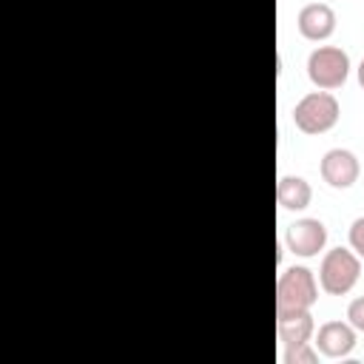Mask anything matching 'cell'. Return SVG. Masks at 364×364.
Wrapping results in <instances>:
<instances>
[{
  "instance_id": "cell-3",
  "label": "cell",
  "mask_w": 364,
  "mask_h": 364,
  "mask_svg": "<svg viewBox=\"0 0 364 364\" xmlns=\"http://www.w3.org/2000/svg\"><path fill=\"white\" fill-rule=\"evenodd\" d=\"M338 100L330 91H310L293 108V122L304 134H324L338 122Z\"/></svg>"
},
{
  "instance_id": "cell-13",
  "label": "cell",
  "mask_w": 364,
  "mask_h": 364,
  "mask_svg": "<svg viewBox=\"0 0 364 364\" xmlns=\"http://www.w3.org/2000/svg\"><path fill=\"white\" fill-rule=\"evenodd\" d=\"M347 321H350L355 330L364 333V296L350 301V307H347Z\"/></svg>"
},
{
  "instance_id": "cell-7",
  "label": "cell",
  "mask_w": 364,
  "mask_h": 364,
  "mask_svg": "<svg viewBox=\"0 0 364 364\" xmlns=\"http://www.w3.org/2000/svg\"><path fill=\"white\" fill-rule=\"evenodd\" d=\"M316 347L327 358H344L355 347V327L350 321H327L316 333Z\"/></svg>"
},
{
  "instance_id": "cell-6",
  "label": "cell",
  "mask_w": 364,
  "mask_h": 364,
  "mask_svg": "<svg viewBox=\"0 0 364 364\" xmlns=\"http://www.w3.org/2000/svg\"><path fill=\"white\" fill-rule=\"evenodd\" d=\"M318 171H321V179H324L330 188L344 191V188H353V185H355L361 168H358V159H355L353 151H347V148H330V151L321 156Z\"/></svg>"
},
{
  "instance_id": "cell-8",
  "label": "cell",
  "mask_w": 364,
  "mask_h": 364,
  "mask_svg": "<svg viewBox=\"0 0 364 364\" xmlns=\"http://www.w3.org/2000/svg\"><path fill=\"white\" fill-rule=\"evenodd\" d=\"M299 31L307 40H327L336 31V11L327 3H307L299 11Z\"/></svg>"
},
{
  "instance_id": "cell-2",
  "label": "cell",
  "mask_w": 364,
  "mask_h": 364,
  "mask_svg": "<svg viewBox=\"0 0 364 364\" xmlns=\"http://www.w3.org/2000/svg\"><path fill=\"white\" fill-rule=\"evenodd\" d=\"M361 276V256L347 247H333L324 253L318 267V284L330 296H344L355 287Z\"/></svg>"
},
{
  "instance_id": "cell-4",
  "label": "cell",
  "mask_w": 364,
  "mask_h": 364,
  "mask_svg": "<svg viewBox=\"0 0 364 364\" xmlns=\"http://www.w3.org/2000/svg\"><path fill=\"white\" fill-rule=\"evenodd\" d=\"M307 77L321 91L344 85L347 77H350V57H347V51L336 48V46H318L307 57Z\"/></svg>"
},
{
  "instance_id": "cell-11",
  "label": "cell",
  "mask_w": 364,
  "mask_h": 364,
  "mask_svg": "<svg viewBox=\"0 0 364 364\" xmlns=\"http://www.w3.org/2000/svg\"><path fill=\"white\" fill-rule=\"evenodd\" d=\"M316 361H318V353L310 347V341L284 347V364H316Z\"/></svg>"
},
{
  "instance_id": "cell-9",
  "label": "cell",
  "mask_w": 364,
  "mask_h": 364,
  "mask_svg": "<svg viewBox=\"0 0 364 364\" xmlns=\"http://www.w3.org/2000/svg\"><path fill=\"white\" fill-rule=\"evenodd\" d=\"M276 333H279V341L284 347H293V344H304L313 338L316 333V324H313V316L310 310H299V313H279L276 316Z\"/></svg>"
},
{
  "instance_id": "cell-14",
  "label": "cell",
  "mask_w": 364,
  "mask_h": 364,
  "mask_svg": "<svg viewBox=\"0 0 364 364\" xmlns=\"http://www.w3.org/2000/svg\"><path fill=\"white\" fill-rule=\"evenodd\" d=\"M358 82H361V88H364V60H361V65H358Z\"/></svg>"
},
{
  "instance_id": "cell-1",
  "label": "cell",
  "mask_w": 364,
  "mask_h": 364,
  "mask_svg": "<svg viewBox=\"0 0 364 364\" xmlns=\"http://www.w3.org/2000/svg\"><path fill=\"white\" fill-rule=\"evenodd\" d=\"M316 299H318V284L307 267L293 264L279 276V282H276V316L310 310L316 304Z\"/></svg>"
},
{
  "instance_id": "cell-12",
  "label": "cell",
  "mask_w": 364,
  "mask_h": 364,
  "mask_svg": "<svg viewBox=\"0 0 364 364\" xmlns=\"http://www.w3.org/2000/svg\"><path fill=\"white\" fill-rule=\"evenodd\" d=\"M350 247L364 259V216H358V219L350 225Z\"/></svg>"
},
{
  "instance_id": "cell-10",
  "label": "cell",
  "mask_w": 364,
  "mask_h": 364,
  "mask_svg": "<svg viewBox=\"0 0 364 364\" xmlns=\"http://www.w3.org/2000/svg\"><path fill=\"white\" fill-rule=\"evenodd\" d=\"M313 199V188L301 176H279L276 182V202L284 210H304Z\"/></svg>"
},
{
  "instance_id": "cell-5",
  "label": "cell",
  "mask_w": 364,
  "mask_h": 364,
  "mask_svg": "<svg viewBox=\"0 0 364 364\" xmlns=\"http://www.w3.org/2000/svg\"><path fill=\"white\" fill-rule=\"evenodd\" d=\"M284 245L290 253L296 256H316L324 245H327V228L321 219H313V216H304V219H296L293 225H287L284 230Z\"/></svg>"
}]
</instances>
